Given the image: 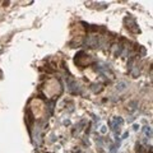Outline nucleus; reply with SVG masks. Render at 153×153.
I'll list each match as a JSON object with an SVG mask.
<instances>
[{
	"instance_id": "nucleus-1",
	"label": "nucleus",
	"mask_w": 153,
	"mask_h": 153,
	"mask_svg": "<svg viewBox=\"0 0 153 153\" xmlns=\"http://www.w3.org/2000/svg\"><path fill=\"white\" fill-rule=\"evenodd\" d=\"M61 92V87H60V83L57 82L55 78H51L49 79L47 82L45 83V87H44V93L46 97L52 98L55 97L56 94H59Z\"/></svg>"
},
{
	"instance_id": "nucleus-2",
	"label": "nucleus",
	"mask_w": 153,
	"mask_h": 153,
	"mask_svg": "<svg viewBox=\"0 0 153 153\" xmlns=\"http://www.w3.org/2000/svg\"><path fill=\"white\" fill-rule=\"evenodd\" d=\"M31 111L36 119L42 117V115L45 114V103L40 98H33L31 101Z\"/></svg>"
}]
</instances>
